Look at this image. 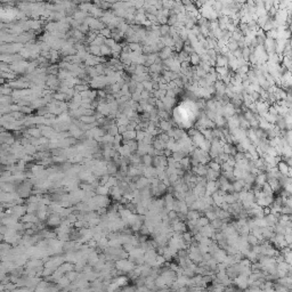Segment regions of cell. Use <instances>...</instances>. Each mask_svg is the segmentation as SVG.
Here are the masks:
<instances>
[{"label": "cell", "mask_w": 292, "mask_h": 292, "mask_svg": "<svg viewBox=\"0 0 292 292\" xmlns=\"http://www.w3.org/2000/svg\"><path fill=\"white\" fill-rule=\"evenodd\" d=\"M276 168H277V170H279V172H280L282 176L291 177V169H290V165H288L284 161L280 160V161L277 162V164H276Z\"/></svg>", "instance_id": "cell-1"}, {"label": "cell", "mask_w": 292, "mask_h": 292, "mask_svg": "<svg viewBox=\"0 0 292 292\" xmlns=\"http://www.w3.org/2000/svg\"><path fill=\"white\" fill-rule=\"evenodd\" d=\"M255 182L257 187H260L261 188L262 185L267 182V174L264 172V171H260L259 174H257V176L255 178Z\"/></svg>", "instance_id": "cell-2"}, {"label": "cell", "mask_w": 292, "mask_h": 292, "mask_svg": "<svg viewBox=\"0 0 292 292\" xmlns=\"http://www.w3.org/2000/svg\"><path fill=\"white\" fill-rule=\"evenodd\" d=\"M267 184L270 186V188L273 189V192H276V191H279L281 188V184L277 178H268Z\"/></svg>", "instance_id": "cell-3"}, {"label": "cell", "mask_w": 292, "mask_h": 292, "mask_svg": "<svg viewBox=\"0 0 292 292\" xmlns=\"http://www.w3.org/2000/svg\"><path fill=\"white\" fill-rule=\"evenodd\" d=\"M216 65L217 66H227L228 65V58L225 55H219L216 57Z\"/></svg>", "instance_id": "cell-4"}, {"label": "cell", "mask_w": 292, "mask_h": 292, "mask_svg": "<svg viewBox=\"0 0 292 292\" xmlns=\"http://www.w3.org/2000/svg\"><path fill=\"white\" fill-rule=\"evenodd\" d=\"M189 61H191V64H193V65H195V66H197L201 62L200 55L196 54V53L189 54Z\"/></svg>", "instance_id": "cell-5"}, {"label": "cell", "mask_w": 292, "mask_h": 292, "mask_svg": "<svg viewBox=\"0 0 292 292\" xmlns=\"http://www.w3.org/2000/svg\"><path fill=\"white\" fill-rule=\"evenodd\" d=\"M159 126L161 128V131H168L169 129H171V123L168 120H161Z\"/></svg>", "instance_id": "cell-6"}, {"label": "cell", "mask_w": 292, "mask_h": 292, "mask_svg": "<svg viewBox=\"0 0 292 292\" xmlns=\"http://www.w3.org/2000/svg\"><path fill=\"white\" fill-rule=\"evenodd\" d=\"M153 147H154L155 150H158V151H163L164 148H165V144L158 138V139L153 143Z\"/></svg>", "instance_id": "cell-7"}, {"label": "cell", "mask_w": 292, "mask_h": 292, "mask_svg": "<svg viewBox=\"0 0 292 292\" xmlns=\"http://www.w3.org/2000/svg\"><path fill=\"white\" fill-rule=\"evenodd\" d=\"M209 224V219L207 217H199L196 220V225L199 227H203V226H207Z\"/></svg>", "instance_id": "cell-8"}, {"label": "cell", "mask_w": 292, "mask_h": 292, "mask_svg": "<svg viewBox=\"0 0 292 292\" xmlns=\"http://www.w3.org/2000/svg\"><path fill=\"white\" fill-rule=\"evenodd\" d=\"M169 29H170L169 25L162 24L159 26V32H160L161 36H167V34H169Z\"/></svg>", "instance_id": "cell-9"}, {"label": "cell", "mask_w": 292, "mask_h": 292, "mask_svg": "<svg viewBox=\"0 0 292 292\" xmlns=\"http://www.w3.org/2000/svg\"><path fill=\"white\" fill-rule=\"evenodd\" d=\"M209 168L210 169H212V170H215V171H220V169H221V165L217 162V161H209Z\"/></svg>", "instance_id": "cell-10"}, {"label": "cell", "mask_w": 292, "mask_h": 292, "mask_svg": "<svg viewBox=\"0 0 292 292\" xmlns=\"http://www.w3.org/2000/svg\"><path fill=\"white\" fill-rule=\"evenodd\" d=\"M142 161H143L146 165H151V164H152V162H153L152 155H150V154H147V153H146V154H144V155H143Z\"/></svg>", "instance_id": "cell-11"}, {"label": "cell", "mask_w": 292, "mask_h": 292, "mask_svg": "<svg viewBox=\"0 0 292 292\" xmlns=\"http://www.w3.org/2000/svg\"><path fill=\"white\" fill-rule=\"evenodd\" d=\"M247 241H248V243L251 244V245H255V244L259 243V240H258L253 234H251V235H249V236L247 237Z\"/></svg>", "instance_id": "cell-12"}, {"label": "cell", "mask_w": 292, "mask_h": 292, "mask_svg": "<svg viewBox=\"0 0 292 292\" xmlns=\"http://www.w3.org/2000/svg\"><path fill=\"white\" fill-rule=\"evenodd\" d=\"M111 53V48L109 46L104 45V46H101V55H109Z\"/></svg>", "instance_id": "cell-13"}, {"label": "cell", "mask_w": 292, "mask_h": 292, "mask_svg": "<svg viewBox=\"0 0 292 292\" xmlns=\"http://www.w3.org/2000/svg\"><path fill=\"white\" fill-rule=\"evenodd\" d=\"M94 120H95V118H94V116H81V121L92 122Z\"/></svg>", "instance_id": "cell-14"}, {"label": "cell", "mask_w": 292, "mask_h": 292, "mask_svg": "<svg viewBox=\"0 0 292 292\" xmlns=\"http://www.w3.org/2000/svg\"><path fill=\"white\" fill-rule=\"evenodd\" d=\"M180 4L182 6H187L189 4H192V0H180Z\"/></svg>", "instance_id": "cell-15"}]
</instances>
